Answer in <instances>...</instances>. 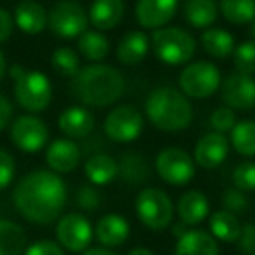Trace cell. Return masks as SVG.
Segmentation results:
<instances>
[{"label": "cell", "instance_id": "obj_43", "mask_svg": "<svg viewBox=\"0 0 255 255\" xmlns=\"http://www.w3.org/2000/svg\"><path fill=\"white\" fill-rule=\"evenodd\" d=\"M12 116H14V107L7 96L0 95V131H4L5 128L11 126Z\"/></svg>", "mask_w": 255, "mask_h": 255}, {"label": "cell", "instance_id": "obj_22", "mask_svg": "<svg viewBox=\"0 0 255 255\" xmlns=\"http://www.w3.org/2000/svg\"><path fill=\"white\" fill-rule=\"evenodd\" d=\"M175 255H219V243L210 233L189 229L175 245Z\"/></svg>", "mask_w": 255, "mask_h": 255}, {"label": "cell", "instance_id": "obj_14", "mask_svg": "<svg viewBox=\"0 0 255 255\" xmlns=\"http://www.w3.org/2000/svg\"><path fill=\"white\" fill-rule=\"evenodd\" d=\"M178 0H136L135 18L143 30H154L168 26L175 18Z\"/></svg>", "mask_w": 255, "mask_h": 255}, {"label": "cell", "instance_id": "obj_41", "mask_svg": "<svg viewBox=\"0 0 255 255\" xmlns=\"http://www.w3.org/2000/svg\"><path fill=\"white\" fill-rule=\"evenodd\" d=\"M236 245L243 255H255V222H248L241 227L240 240L236 241Z\"/></svg>", "mask_w": 255, "mask_h": 255}, {"label": "cell", "instance_id": "obj_24", "mask_svg": "<svg viewBox=\"0 0 255 255\" xmlns=\"http://www.w3.org/2000/svg\"><path fill=\"white\" fill-rule=\"evenodd\" d=\"M199 40H201L203 51L215 60H227L233 56L234 49H236L233 33H229L224 28H217V26H210V28L203 30Z\"/></svg>", "mask_w": 255, "mask_h": 255}, {"label": "cell", "instance_id": "obj_44", "mask_svg": "<svg viewBox=\"0 0 255 255\" xmlns=\"http://www.w3.org/2000/svg\"><path fill=\"white\" fill-rule=\"evenodd\" d=\"M187 231H189V226H185V224L182 222V220H180V222H175L173 227H171V233H173V236L177 238V240H178V238L184 236V234L187 233Z\"/></svg>", "mask_w": 255, "mask_h": 255}, {"label": "cell", "instance_id": "obj_2", "mask_svg": "<svg viewBox=\"0 0 255 255\" xmlns=\"http://www.w3.org/2000/svg\"><path fill=\"white\" fill-rule=\"evenodd\" d=\"M126 91L124 75L112 65L91 63L82 67L70 82V95L82 107L103 109L117 103Z\"/></svg>", "mask_w": 255, "mask_h": 255}, {"label": "cell", "instance_id": "obj_8", "mask_svg": "<svg viewBox=\"0 0 255 255\" xmlns=\"http://www.w3.org/2000/svg\"><path fill=\"white\" fill-rule=\"evenodd\" d=\"M88 25V11L74 0H60L47 11V28L60 39H79Z\"/></svg>", "mask_w": 255, "mask_h": 255}, {"label": "cell", "instance_id": "obj_26", "mask_svg": "<svg viewBox=\"0 0 255 255\" xmlns=\"http://www.w3.org/2000/svg\"><path fill=\"white\" fill-rule=\"evenodd\" d=\"M217 0H187L184 4V18L192 28L206 30L219 18Z\"/></svg>", "mask_w": 255, "mask_h": 255}, {"label": "cell", "instance_id": "obj_5", "mask_svg": "<svg viewBox=\"0 0 255 255\" xmlns=\"http://www.w3.org/2000/svg\"><path fill=\"white\" fill-rule=\"evenodd\" d=\"M150 49L164 65H187L194 58L198 42L180 26H163L150 33Z\"/></svg>", "mask_w": 255, "mask_h": 255}, {"label": "cell", "instance_id": "obj_47", "mask_svg": "<svg viewBox=\"0 0 255 255\" xmlns=\"http://www.w3.org/2000/svg\"><path fill=\"white\" fill-rule=\"evenodd\" d=\"M128 255H154V252L149 250V248L138 247V248H133V250H129V254H128Z\"/></svg>", "mask_w": 255, "mask_h": 255}, {"label": "cell", "instance_id": "obj_13", "mask_svg": "<svg viewBox=\"0 0 255 255\" xmlns=\"http://www.w3.org/2000/svg\"><path fill=\"white\" fill-rule=\"evenodd\" d=\"M220 98L224 105L233 110L255 109V79L240 72H231L220 82Z\"/></svg>", "mask_w": 255, "mask_h": 255}, {"label": "cell", "instance_id": "obj_3", "mask_svg": "<svg viewBox=\"0 0 255 255\" xmlns=\"http://www.w3.org/2000/svg\"><path fill=\"white\" fill-rule=\"evenodd\" d=\"M145 116L156 129L177 133L191 126L194 110L191 100L177 88L159 86L152 89L145 100Z\"/></svg>", "mask_w": 255, "mask_h": 255}, {"label": "cell", "instance_id": "obj_27", "mask_svg": "<svg viewBox=\"0 0 255 255\" xmlns=\"http://www.w3.org/2000/svg\"><path fill=\"white\" fill-rule=\"evenodd\" d=\"M208 226L210 234L217 241H222V243H236L240 240L241 227H243L240 219L234 213L226 212V210H219V212L212 213Z\"/></svg>", "mask_w": 255, "mask_h": 255}, {"label": "cell", "instance_id": "obj_25", "mask_svg": "<svg viewBox=\"0 0 255 255\" xmlns=\"http://www.w3.org/2000/svg\"><path fill=\"white\" fill-rule=\"evenodd\" d=\"M84 175L89 180V184L95 187L109 185L119 175V166H117V161L110 157L109 154H95L86 161Z\"/></svg>", "mask_w": 255, "mask_h": 255}, {"label": "cell", "instance_id": "obj_39", "mask_svg": "<svg viewBox=\"0 0 255 255\" xmlns=\"http://www.w3.org/2000/svg\"><path fill=\"white\" fill-rule=\"evenodd\" d=\"M75 199H77V205L86 212H95V210H98L100 203H102L100 192L96 191L95 185H82L77 191Z\"/></svg>", "mask_w": 255, "mask_h": 255}, {"label": "cell", "instance_id": "obj_46", "mask_svg": "<svg viewBox=\"0 0 255 255\" xmlns=\"http://www.w3.org/2000/svg\"><path fill=\"white\" fill-rule=\"evenodd\" d=\"M7 74V61H5V56L4 53L0 51V81L4 79V75Z\"/></svg>", "mask_w": 255, "mask_h": 255}, {"label": "cell", "instance_id": "obj_42", "mask_svg": "<svg viewBox=\"0 0 255 255\" xmlns=\"http://www.w3.org/2000/svg\"><path fill=\"white\" fill-rule=\"evenodd\" d=\"M14 32V19L7 9L0 7V44L7 42Z\"/></svg>", "mask_w": 255, "mask_h": 255}, {"label": "cell", "instance_id": "obj_30", "mask_svg": "<svg viewBox=\"0 0 255 255\" xmlns=\"http://www.w3.org/2000/svg\"><path fill=\"white\" fill-rule=\"evenodd\" d=\"M117 166H119V177L129 185L143 184L150 175L147 159L136 152H126L121 157Z\"/></svg>", "mask_w": 255, "mask_h": 255}, {"label": "cell", "instance_id": "obj_7", "mask_svg": "<svg viewBox=\"0 0 255 255\" xmlns=\"http://www.w3.org/2000/svg\"><path fill=\"white\" fill-rule=\"evenodd\" d=\"M138 220L150 231H164L173 222V201L157 187H147L138 192L135 201Z\"/></svg>", "mask_w": 255, "mask_h": 255}, {"label": "cell", "instance_id": "obj_23", "mask_svg": "<svg viewBox=\"0 0 255 255\" xmlns=\"http://www.w3.org/2000/svg\"><path fill=\"white\" fill-rule=\"evenodd\" d=\"M177 213L185 226H198L210 215L208 198L201 191L184 192L177 203Z\"/></svg>", "mask_w": 255, "mask_h": 255}, {"label": "cell", "instance_id": "obj_16", "mask_svg": "<svg viewBox=\"0 0 255 255\" xmlns=\"http://www.w3.org/2000/svg\"><path fill=\"white\" fill-rule=\"evenodd\" d=\"M96 126L95 114L82 105L67 107L63 112L58 116V129L65 135V138L81 140L93 133Z\"/></svg>", "mask_w": 255, "mask_h": 255}, {"label": "cell", "instance_id": "obj_15", "mask_svg": "<svg viewBox=\"0 0 255 255\" xmlns=\"http://www.w3.org/2000/svg\"><path fill=\"white\" fill-rule=\"evenodd\" d=\"M227 154H229V138L222 133L210 131L196 142L192 159L196 166L203 170H215L226 161Z\"/></svg>", "mask_w": 255, "mask_h": 255}, {"label": "cell", "instance_id": "obj_17", "mask_svg": "<svg viewBox=\"0 0 255 255\" xmlns=\"http://www.w3.org/2000/svg\"><path fill=\"white\" fill-rule=\"evenodd\" d=\"M81 163V149L70 138H56L46 149V164L58 175L72 173Z\"/></svg>", "mask_w": 255, "mask_h": 255}, {"label": "cell", "instance_id": "obj_19", "mask_svg": "<svg viewBox=\"0 0 255 255\" xmlns=\"http://www.w3.org/2000/svg\"><path fill=\"white\" fill-rule=\"evenodd\" d=\"M95 236L103 248L121 247L129 238V224L119 213H107L96 222Z\"/></svg>", "mask_w": 255, "mask_h": 255}, {"label": "cell", "instance_id": "obj_10", "mask_svg": "<svg viewBox=\"0 0 255 255\" xmlns=\"http://www.w3.org/2000/svg\"><path fill=\"white\" fill-rule=\"evenodd\" d=\"M154 166L161 180L173 187H184L196 175L194 159L182 147H164L157 154Z\"/></svg>", "mask_w": 255, "mask_h": 255}, {"label": "cell", "instance_id": "obj_37", "mask_svg": "<svg viewBox=\"0 0 255 255\" xmlns=\"http://www.w3.org/2000/svg\"><path fill=\"white\" fill-rule=\"evenodd\" d=\"M222 206L226 212L238 215V213L247 212L248 206H250V199H248L247 192L240 191L236 187H229L222 194Z\"/></svg>", "mask_w": 255, "mask_h": 255}, {"label": "cell", "instance_id": "obj_31", "mask_svg": "<svg viewBox=\"0 0 255 255\" xmlns=\"http://www.w3.org/2000/svg\"><path fill=\"white\" fill-rule=\"evenodd\" d=\"M233 149L243 157L255 156V121L241 119L231 129L229 138Z\"/></svg>", "mask_w": 255, "mask_h": 255}, {"label": "cell", "instance_id": "obj_18", "mask_svg": "<svg viewBox=\"0 0 255 255\" xmlns=\"http://www.w3.org/2000/svg\"><path fill=\"white\" fill-rule=\"evenodd\" d=\"M150 51V37L143 30H131L124 33L116 47V58L121 65L133 67L142 63Z\"/></svg>", "mask_w": 255, "mask_h": 255}, {"label": "cell", "instance_id": "obj_33", "mask_svg": "<svg viewBox=\"0 0 255 255\" xmlns=\"http://www.w3.org/2000/svg\"><path fill=\"white\" fill-rule=\"evenodd\" d=\"M51 67L58 75L72 79L81 70V58L77 51H74L72 47H58L51 54Z\"/></svg>", "mask_w": 255, "mask_h": 255}, {"label": "cell", "instance_id": "obj_45", "mask_svg": "<svg viewBox=\"0 0 255 255\" xmlns=\"http://www.w3.org/2000/svg\"><path fill=\"white\" fill-rule=\"evenodd\" d=\"M82 255H117V254H114L110 248L98 247V248H88L86 252H82Z\"/></svg>", "mask_w": 255, "mask_h": 255}, {"label": "cell", "instance_id": "obj_34", "mask_svg": "<svg viewBox=\"0 0 255 255\" xmlns=\"http://www.w3.org/2000/svg\"><path fill=\"white\" fill-rule=\"evenodd\" d=\"M233 63L236 72L240 74H255V40H245V42L238 44L233 53Z\"/></svg>", "mask_w": 255, "mask_h": 255}, {"label": "cell", "instance_id": "obj_12", "mask_svg": "<svg viewBox=\"0 0 255 255\" xmlns=\"http://www.w3.org/2000/svg\"><path fill=\"white\" fill-rule=\"evenodd\" d=\"M95 236L91 222L82 213H67L56 224V243L72 254H82L89 248Z\"/></svg>", "mask_w": 255, "mask_h": 255}, {"label": "cell", "instance_id": "obj_20", "mask_svg": "<svg viewBox=\"0 0 255 255\" xmlns=\"http://www.w3.org/2000/svg\"><path fill=\"white\" fill-rule=\"evenodd\" d=\"M14 26L26 35H37L47 28V11L35 0H21L12 12Z\"/></svg>", "mask_w": 255, "mask_h": 255}, {"label": "cell", "instance_id": "obj_21", "mask_svg": "<svg viewBox=\"0 0 255 255\" xmlns=\"http://www.w3.org/2000/svg\"><path fill=\"white\" fill-rule=\"evenodd\" d=\"M126 4L124 0H93L89 7V23L100 32L114 30L124 18Z\"/></svg>", "mask_w": 255, "mask_h": 255}, {"label": "cell", "instance_id": "obj_29", "mask_svg": "<svg viewBox=\"0 0 255 255\" xmlns=\"http://www.w3.org/2000/svg\"><path fill=\"white\" fill-rule=\"evenodd\" d=\"M26 250V233L18 222L0 219V255H23Z\"/></svg>", "mask_w": 255, "mask_h": 255}, {"label": "cell", "instance_id": "obj_40", "mask_svg": "<svg viewBox=\"0 0 255 255\" xmlns=\"http://www.w3.org/2000/svg\"><path fill=\"white\" fill-rule=\"evenodd\" d=\"M23 255H65V250L53 240H39L28 245Z\"/></svg>", "mask_w": 255, "mask_h": 255}, {"label": "cell", "instance_id": "obj_35", "mask_svg": "<svg viewBox=\"0 0 255 255\" xmlns=\"http://www.w3.org/2000/svg\"><path fill=\"white\" fill-rule=\"evenodd\" d=\"M233 184L236 189L243 192L255 191V163L254 161H243L236 164L233 170Z\"/></svg>", "mask_w": 255, "mask_h": 255}, {"label": "cell", "instance_id": "obj_32", "mask_svg": "<svg viewBox=\"0 0 255 255\" xmlns=\"http://www.w3.org/2000/svg\"><path fill=\"white\" fill-rule=\"evenodd\" d=\"M219 12L231 25H250L255 19V0H220Z\"/></svg>", "mask_w": 255, "mask_h": 255}, {"label": "cell", "instance_id": "obj_38", "mask_svg": "<svg viewBox=\"0 0 255 255\" xmlns=\"http://www.w3.org/2000/svg\"><path fill=\"white\" fill-rule=\"evenodd\" d=\"M16 175V161L11 152L0 149V191L7 189L12 184Z\"/></svg>", "mask_w": 255, "mask_h": 255}, {"label": "cell", "instance_id": "obj_4", "mask_svg": "<svg viewBox=\"0 0 255 255\" xmlns=\"http://www.w3.org/2000/svg\"><path fill=\"white\" fill-rule=\"evenodd\" d=\"M14 81L16 103L26 110V114H40L53 102V84L49 77L39 70H26L21 65L7 68Z\"/></svg>", "mask_w": 255, "mask_h": 255}, {"label": "cell", "instance_id": "obj_6", "mask_svg": "<svg viewBox=\"0 0 255 255\" xmlns=\"http://www.w3.org/2000/svg\"><path fill=\"white\" fill-rule=\"evenodd\" d=\"M220 82H222V74L219 67L206 60L187 63L178 75L180 91L192 100L210 98L215 95V91H219Z\"/></svg>", "mask_w": 255, "mask_h": 255}, {"label": "cell", "instance_id": "obj_28", "mask_svg": "<svg viewBox=\"0 0 255 255\" xmlns=\"http://www.w3.org/2000/svg\"><path fill=\"white\" fill-rule=\"evenodd\" d=\"M77 53L91 63H102L110 53V40L100 30H86L77 39Z\"/></svg>", "mask_w": 255, "mask_h": 255}, {"label": "cell", "instance_id": "obj_9", "mask_svg": "<svg viewBox=\"0 0 255 255\" xmlns=\"http://www.w3.org/2000/svg\"><path fill=\"white\" fill-rule=\"evenodd\" d=\"M143 114L135 105H117L107 114L103 131L107 138L117 143H131L143 131Z\"/></svg>", "mask_w": 255, "mask_h": 255}, {"label": "cell", "instance_id": "obj_1", "mask_svg": "<svg viewBox=\"0 0 255 255\" xmlns=\"http://www.w3.org/2000/svg\"><path fill=\"white\" fill-rule=\"evenodd\" d=\"M12 203L30 224L49 226L60 219L67 205V185L54 171L33 170L16 184Z\"/></svg>", "mask_w": 255, "mask_h": 255}, {"label": "cell", "instance_id": "obj_11", "mask_svg": "<svg viewBox=\"0 0 255 255\" xmlns=\"http://www.w3.org/2000/svg\"><path fill=\"white\" fill-rule=\"evenodd\" d=\"M12 145L25 154H37L49 142V128L37 114H23L11 123Z\"/></svg>", "mask_w": 255, "mask_h": 255}, {"label": "cell", "instance_id": "obj_36", "mask_svg": "<svg viewBox=\"0 0 255 255\" xmlns=\"http://www.w3.org/2000/svg\"><path fill=\"white\" fill-rule=\"evenodd\" d=\"M236 123H238V119H236L234 110L229 109V107H226V105L217 107V109L212 112V116H210V126H212V131L222 133V135L231 133V129H233Z\"/></svg>", "mask_w": 255, "mask_h": 255}, {"label": "cell", "instance_id": "obj_48", "mask_svg": "<svg viewBox=\"0 0 255 255\" xmlns=\"http://www.w3.org/2000/svg\"><path fill=\"white\" fill-rule=\"evenodd\" d=\"M250 33H252V40H255V19L250 23Z\"/></svg>", "mask_w": 255, "mask_h": 255}]
</instances>
